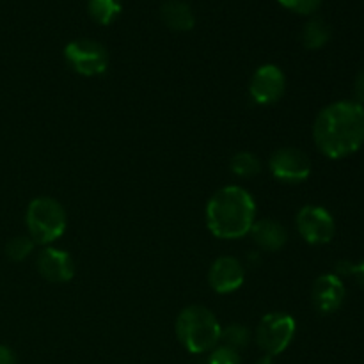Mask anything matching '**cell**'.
Wrapping results in <instances>:
<instances>
[{
    "label": "cell",
    "instance_id": "obj_1",
    "mask_svg": "<svg viewBox=\"0 0 364 364\" xmlns=\"http://www.w3.org/2000/svg\"><path fill=\"white\" fill-rule=\"evenodd\" d=\"M316 148L327 159L340 160L354 155L364 144V105L336 102L320 110L313 124Z\"/></svg>",
    "mask_w": 364,
    "mask_h": 364
},
{
    "label": "cell",
    "instance_id": "obj_2",
    "mask_svg": "<svg viewBox=\"0 0 364 364\" xmlns=\"http://www.w3.org/2000/svg\"><path fill=\"white\" fill-rule=\"evenodd\" d=\"M255 223V198L238 185L217 191L206 205V226L217 238L237 240L249 235Z\"/></svg>",
    "mask_w": 364,
    "mask_h": 364
},
{
    "label": "cell",
    "instance_id": "obj_3",
    "mask_svg": "<svg viewBox=\"0 0 364 364\" xmlns=\"http://www.w3.org/2000/svg\"><path fill=\"white\" fill-rule=\"evenodd\" d=\"M219 320L203 306H188L176 318V336L191 354H205L220 343Z\"/></svg>",
    "mask_w": 364,
    "mask_h": 364
},
{
    "label": "cell",
    "instance_id": "obj_4",
    "mask_svg": "<svg viewBox=\"0 0 364 364\" xmlns=\"http://www.w3.org/2000/svg\"><path fill=\"white\" fill-rule=\"evenodd\" d=\"M28 237L36 244L48 245L59 240L68 226V217L63 205L53 198H36L25 212Z\"/></svg>",
    "mask_w": 364,
    "mask_h": 364
},
{
    "label": "cell",
    "instance_id": "obj_5",
    "mask_svg": "<svg viewBox=\"0 0 364 364\" xmlns=\"http://www.w3.org/2000/svg\"><path fill=\"white\" fill-rule=\"evenodd\" d=\"M297 323L287 313H269L256 327V343L267 355H279L290 347Z\"/></svg>",
    "mask_w": 364,
    "mask_h": 364
},
{
    "label": "cell",
    "instance_id": "obj_6",
    "mask_svg": "<svg viewBox=\"0 0 364 364\" xmlns=\"http://www.w3.org/2000/svg\"><path fill=\"white\" fill-rule=\"evenodd\" d=\"M68 64L82 77H98L109 68V52L105 46L92 39H75L64 48Z\"/></svg>",
    "mask_w": 364,
    "mask_h": 364
},
{
    "label": "cell",
    "instance_id": "obj_7",
    "mask_svg": "<svg viewBox=\"0 0 364 364\" xmlns=\"http://www.w3.org/2000/svg\"><path fill=\"white\" fill-rule=\"evenodd\" d=\"M295 224H297L301 237L311 245L329 244L336 235V224H334L333 215L323 206H302L295 217Z\"/></svg>",
    "mask_w": 364,
    "mask_h": 364
},
{
    "label": "cell",
    "instance_id": "obj_8",
    "mask_svg": "<svg viewBox=\"0 0 364 364\" xmlns=\"http://www.w3.org/2000/svg\"><path fill=\"white\" fill-rule=\"evenodd\" d=\"M269 169L276 180L301 183L311 174V160L299 148H279L270 156Z\"/></svg>",
    "mask_w": 364,
    "mask_h": 364
},
{
    "label": "cell",
    "instance_id": "obj_9",
    "mask_svg": "<svg viewBox=\"0 0 364 364\" xmlns=\"http://www.w3.org/2000/svg\"><path fill=\"white\" fill-rule=\"evenodd\" d=\"M287 78L276 64H263L255 71L249 84V95L258 105H272L284 95Z\"/></svg>",
    "mask_w": 364,
    "mask_h": 364
},
{
    "label": "cell",
    "instance_id": "obj_10",
    "mask_svg": "<svg viewBox=\"0 0 364 364\" xmlns=\"http://www.w3.org/2000/svg\"><path fill=\"white\" fill-rule=\"evenodd\" d=\"M245 269L242 262L233 256H220L212 263L208 283L217 294H233L244 284Z\"/></svg>",
    "mask_w": 364,
    "mask_h": 364
},
{
    "label": "cell",
    "instance_id": "obj_11",
    "mask_svg": "<svg viewBox=\"0 0 364 364\" xmlns=\"http://www.w3.org/2000/svg\"><path fill=\"white\" fill-rule=\"evenodd\" d=\"M36 267L43 279L48 283H68L75 276V262L70 252L57 247H46L39 252Z\"/></svg>",
    "mask_w": 364,
    "mask_h": 364
},
{
    "label": "cell",
    "instance_id": "obj_12",
    "mask_svg": "<svg viewBox=\"0 0 364 364\" xmlns=\"http://www.w3.org/2000/svg\"><path fill=\"white\" fill-rule=\"evenodd\" d=\"M345 295H347L345 284L341 277H338L336 274H323V276H320L315 281L311 290L313 306L322 315H331V313L338 311L341 304H343Z\"/></svg>",
    "mask_w": 364,
    "mask_h": 364
},
{
    "label": "cell",
    "instance_id": "obj_13",
    "mask_svg": "<svg viewBox=\"0 0 364 364\" xmlns=\"http://www.w3.org/2000/svg\"><path fill=\"white\" fill-rule=\"evenodd\" d=\"M249 235L259 249L276 252L283 249L288 242V231L281 223L274 219H262L252 224Z\"/></svg>",
    "mask_w": 364,
    "mask_h": 364
},
{
    "label": "cell",
    "instance_id": "obj_14",
    "mask_svg": "<svg viewBox=\"0 0 364 364\" xmlns=\"http://www.w3.org/2000/svg\"><path fill=\"white\" fill-rule=\"evenodd\" d=\"M160 18L171 31L188 32L194 28L196 16L192 7L183 0H167L160 7Z\"/></svg>",
    "mask_w": 364,
    "mask_h": 364
},
{
    "label": "cell",
    "instance_id": "obj_15",
    "mask_svg": "<svg viewBox=\"0 0 364 364\" xmlns=\"http://www.w3.org/2000/svg\"><path fill=\"white\" fill-rule=\"evenodd\" d=\"M331 27L323 18H311L302 28V43L308 50H318L331 39Z\"/></svg>",
    "mask_w": 364,
    "mask_h": 364
},
{
    "label": "cell",
    "instance_id": "obj_16",
    "mask_svg": "<svg viewBox=\"0 0 364 364\" xmlns=\"http://www.w3.org/2000/svg\"><path fill=\"white\" fill-rule=\"evenodd\" d=\"M89 16L100 25H110L121 13V0H89Z\"/></svg>",
    "mask_w": 364,
    "mask_h": 364
},
{
    "label": "cell",
    "instance_id": "obj_17",
    "mask_svg": "<svg viewBox=\"0 0 364 364\" xmlns=\"http://www.w3.org/2000/svg\"><path fill=\"white\" fill-rule=\"evenodd\" d=\"M230 169L235 176L247 180V178H255L262 173V162H259L255 153L240 151L233 155L230 162Z\"/></svg>",
    "mask_w": 364,
    "mask_h": 364
},
{
    "label": "cell",
    "instance_id": "obj_18",
    "mask_svg": "<svg viewBox=\"0 0 364 364\" xmlns=\"http://www.w3.org/2000/svg\"><path fill=\"white\" fill-rule=\"evenodd\" d=\"M220 343L237 352L244 350L251 343V331L242 323H231V326L224 327L220 333Z\"/></svg>",
    "mask_w": 364,
    "mask_h": 364
},
{
    "label": "cell",
    "instance_id": "obj_19",
    "mask_svg": "<svg viewBox=\"0 0 364 364\" xmlns=\"http://www.w3.org/2000/svg\"><path fill=\"white\" fill-rule=\"evenodd\" d=\"M36 242L31 237H14L6 244V255L11 262H23L32 255Z\"/></svg>",
    "mask_w": 364,
    "mask_h": 364
},
{
    "label": "cell",
    "instance_id": "obj_20",
    "mask_svg": "<svg viewBox=\"0 0 364 364\" xmlns=\"http://www.w3.org/2000/svg\"><path fill=\"white\" fill-rule=\"evenodd\" d=\"M208 364H240V354L226 345H217L210 350Z\"/></svg>",
    "mask_w": 364,
    "mask_h": 364
},
{
    "label": "cell",
    "instance_id": "obj_21",
    "mask_svg": "<svg viewBox=\"0 0 364 364\" xmlns=\"http://www.w3.org/2000/svg\"><path fill=\"white\" fill-rule=\"evenodd\" d=\"M336 276L341 277H354L361 287H364V262L352 263V262H338L336 263Z\"/></svg>",
    "mask_w": 364,
    "mask_h": 364
},
{
    "label": "cell",
    "instance_id": "obj_22",
    "mask_svg": "<svg viewBox=\"0 0 364 364\" xmlns=\"http://www.w3.org/2000/svg\"><path fill=\"white\" fill-rule=\"evenodd\" d=\"M277 2L297 14H313L320 7L322 0H277Z\"/></svg>",
    "mask_w": 364,
    "mask_h": 364
},
{
    "label": "cell",
    "instance_id": "obj_23",
    "mask_svg": "<svg viewBox=\"0 0 364 364\" xmlns=\"http://www.w3.org/2000/svg\"><path fill=\"white\" fill-rule=\"evenodd\" d=\"M0 364H18L14 352L6 345H0Z\"/></svg>",
    "mask_w": 364,
    "mask_h": 364
},
{
    "label": "cell",
    "instance_id": "obj_24",
    "mask_svg": "<svg viewBox=\"0 0 364 364\" xmlns=\"http://www.w3.org/2000/svg\"><path fill=\"white\" fill-rule=\"evenodd\" d=\"M354 92L359 103L364 102V70L358 75V80H355V85H354Z\"/></svg>",
    "mask_w": 364,
    "mask_h": 364
},
{
    "label": "cell",
    "instance_id": "obj_25",
    "mask_svg": "<svg viewBox=\"0 0 364 364\" xmlns=\"http://www.w3.org/2000/svg\"><path fill=\"white\" fill-rule=\"evenodd\" d=\"M255 364H274V358L272 355H263V358H259L258 361H256Z\"/></svg>",
    "mask_w": 364,
    "mask_h": 364
}]
</instances>
